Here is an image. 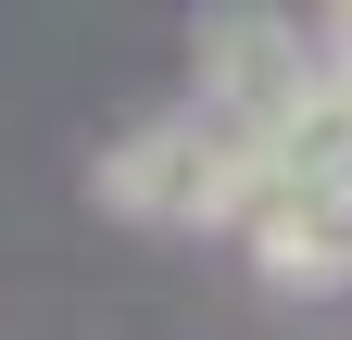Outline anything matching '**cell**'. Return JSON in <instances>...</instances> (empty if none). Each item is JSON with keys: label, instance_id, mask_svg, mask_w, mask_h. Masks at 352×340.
<instances>
[{"label": "cell", "instance_id": "obj_1", "mask_svg": "<svg viewBox=\"0 0 352 340\" xmlns=\"http://www.w3.org/2000/svg\"><path fill=\"white\" fill-rule=\"evenodd\" d=\"M239 240L277 290H352V189H264Z\"/></svg>", "mask_w": 352, "mask_h": 340}]
</instances>
